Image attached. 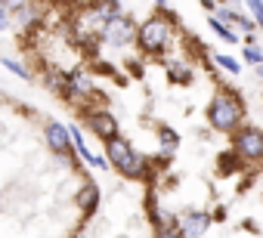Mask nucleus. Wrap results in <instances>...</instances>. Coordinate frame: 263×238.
I'll list each match as a JSON object with an SVG mask.
<instances>
[{"instance_id":"nucleus-1","label":"nucleus","mask_w":263,"mask_h":238,"mask_svg":"<svg viewBox=\"0 0 263 238\" xmlns=\"http://www.w3.org/2000/svg\"><path fill=\"white\" fill-rule=\"evenodd\" d=\"M241 114H245V108L232 93H220L208 105V121L214 130H235L241 124Z\"/></svg>"},{"instance_id":"nucleus-2","label":"nucleus","mask_w":263,"mask_h":238,"mask_svg":"<svg viewBox=\"0 0 263 238\" xmlns=\"http://www.w3.org/2000/svg\"><path fill=\"white\" fill-rule=\"evenodd\" d=\"M105 152H108V161H111L124 176H143V158L130 149V143H124L121 136H115V140L105 146Z\"/></svg>"},{"instance_id":"nucleus-3","label":"nucleus","mask_w":263,"mask_h":238,"mask_svg":"<svg viewBox=\"0 0 263 238\" xmlns=\"http://www.w3.org/2000/svg\"><path fill=\"white\" fill-rule=\"evenodd\" d=\"M167 37H171V28H167L164 19H149V22H143V28L137 31V41H140V47H143L146 53H161V50L167 47Z\"/></svg>"},{"instance_id":"nucleus-4","label":"nucleus","mask_w":263,"mask_h":238,"mask_svg":"<svg viewBox=\"0 0 263 238\" xmlns=\"http://www.w3.org/2000/svg\"><path fill=\"white\" fill-rule=\"evenodd\" d=\"M235 152L245 161H260L263 158V130L257 127H241L235 133Z\"/></svg>"},{"instance_id":"nucleus-5","label":"nucleus","mask_w":263,"mask_h":238,"mask_svg":"<svg viewBox=\"0 0 263 238\" xmlns=\"http://www.w3.org/2000/svg\"><path fill=\"white\" fill-rule=\"evenodd\" d=\"M90 127H93V133L102 136L105 143H111V140L118 136V121H115L108 111H96V114H90Z\"/></svg>"},{"instance_id":"nucleus-6","label":"nucleus","mask_w":263,"mask_h":238,"mask_svg":"<svg viewBox=\"0 0 263 238\" xmlns=\"http://www.w3.org/2000/svg\"><path fill=\"white\" fill-rule=\"evenodd\" d=\"M208 226H211V216H208V213H186V216L180 220V232H183L186 238H198V235H204Z\"/></svg>"},{"instance_id":"nucleus-7","label":"nucleus","mask_w":263,"mask_h":238,"mask_svg":"<svg viewBox=\"0 0 263 238\" xmlns=\"http://www.w3.org/2000/svg\"><path fill=\"white\" fill-rule=\"evenodd\" d=\"M47 143H50V149L53 152H68L71 146V130L68 127H62V124H56V121H50L47 124Z\"/></svg>"},{"instance_id":"nucleus-8","label":"nucleus","mask_w":263,"mask_h":238,"mask_svg":"<svg viewBox=\"0 0 263 238\" xmlns=\"http://www.w3.org/2000/svg\"><path fill=\"white\" fill-rule=\"evenodd\" d=\"M105 37H108V41H115V44H127V41H130V22L115 16V19L105 25Z\"/></svg>"},{"instance_id":"nucleus-9","label":"nucleus","mask_w":263,"mask_h":238,"mask_svg":"<svg viewBox=\"0 0 263 238\" xmlns=\"http://www.w3.org/2000/svg\"><path fill=\"white\" fill-rule=\"evenodd\" d=\"M211 28H214V31H217V34H220L223 41H229V44H235V41H238V34H235V31H232L229 25H223L220 19H211Z\"/></svg>"},{"instance_id":"nucleus-10","label":"nucleus","mask_w":263,"mask_h":238,"mask_svg":"<svg viewBox=\"0 0 263 238\" xmlns=\"http://www.w3.org/2000/svg\"><path fill=\"white\" fill-rule=\"evenodd\" d=\"M245 62H251V65H257V68H260V65H263V50H260V47H254V44H251V47H245Z\"/></svg>"},{"instance_id":"nucleus-11","label":"nucleus","mask_w":263,"mask_h":238,"mask_svg":"<svg viewBox=\"0 0 263 238\" xmlns=\"http://www.w3.org/2000/svg\"><path fill=\"white\" fill-rule=\"evenodd\" d=\"M78 201H81V207H93L96 204V186H84Z\"/></svg>"},{"instance_id":"nucleus-12","label":"nucleus","mask_w":263,"mask_h":238,"mask_svg":"<svg viewBox=\"0 0 263 238\" xmlns=\"http://www.w3.org/2000/svg\"><path fill=\"white\" fill-rule=\"evenodd\" d=\"M217 65H220V68H226L229 74H238V71H241V65H238L232 56H217Z\"/></svg>"},{"instance_id":"nucleus-13","label":"nucleus","mask_w":263,"mask_h":238,"mask_svg":"<svg viewBox=\"0 0 263 238\" xmlns=\"http://www.w3.org/2000/svg\"><path fill=\"white\" fill-rule=\"evenodd\" d=\"M161 143H164V149H167V152H174V149L180 146V136H177L174 130H161Z\"/></svg>"},{"instance_id":"nucleus-14","label":"nucleus","mask_w":263,"mask_h":238,"mask_svg":"<svg viewBox=\"0 0 263 238\" xmlns=\"http://www.w3.org/2000/svg\"><path fill=\"white\" fill-rule=\"evenodd\" d=\"M248 10L254 13V19H257V25L263 28V4H260V0H251V4H248Z\"/></svg>"},{"instance_id":"nucleus-15","label":"nucleus","mask_w":263,"mask_h":238,"mask_svg":"<svg viewBox=\"0 0 263 238\" xmlns=\"http://www.w3.org/2000/svg\"><path fill=\"white\" fill-rule=\"evenodd\" d=\"M155 238H183V232H180V229H171V226H161Z\"/></svg>"},{"instance_id":"nucleus-16","label":"nucleus","mask_w":263,"mask_h":238,"mask_svg":"<svg viewBox=\"0 0 263 238\" xmlns=\"http://www.w3.org/2000/svg\"><path fill=\"white\" fill-rule=\"evenodd\" d=\"M71 87H74V90H90V77H87V74H74Z\"/></svg>"},{"instance_id":"nucleus-17","label":"nucleus","mask_w":263,"mask_h":238,"mask_svg":"<svg viewBox=\"0 0 263 238\" xmlns=\"http://www.w3.org/2000/svg\"><path fill=\"white\" fill-rule=\"evenodd\" d=\"M4 65H7V68H10V71H16V74H19V77H28V71H25V68H22V65H16V62H13V59H7V62H4Z\"/></svg>"},{"instance_id":"nucleus-18","label":"nucleus","mask_w":263,"mask_h":238,"mask_svg":"<svg viewBox=\"0 0 263 238\" xmlns=\"http://www.w3.org/2000/svg\"><path fill=\"white\" fill-rule=\"evenodd\" d=\"M171 74H174V77H180V81H189V74H186V68H183V65H171Z\"/></svg>"},{"instance_id":"nucleus-19","label":"nucleus","mask_w":263,"mask_h":238,"mask_svg":"<svg viewBox=\"0 0 263 238\" xmlns=\"http://www.w3.org/2000/svg\"><path fill=\"white\" fill-rule=\"evenodd\" d=\"M257 77H260V81H263V65H260V68H257Z\"/></svg>"},{"instance_id":"nucleus-20","label":"nucleus","mask_w":263,"mask_h":238,"mask_svg":"<svg viewBox=\"0 0 263 238\" xmlns=\"http://www.w3.org/2000/svg\"><path fill=\"white\" fill-rule=\"evenodd\" d=\"M183 238H186V235H183Z\"/></svg>"}]
</instances>
